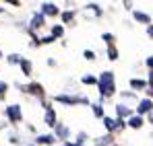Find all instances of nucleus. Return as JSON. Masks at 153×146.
<instances>
[{
	"mask_svg": "<svg viewBox=\"0 0 153 146\" xmlns=\"http://www.w3.org/2000/svg\"><path fill=\"white\" fill-rule=\"evenodd\" d=\"M68 128L64 125V123H58L56 128H54V136H56V140H66L68 138Z\"/></svg>",
	"mask_w": 153,
	"mask_h": 146,
	"instance_id": "6e6552de",
	"label": "nucleus"
},
{
	"mask_svg": "<svg viewBox=\"0 0 153 146\" xmlns=\"http://www.w3.org/2000/svg\"><path fill=\"white\" fill-rule=\"evenodd\" d=\"M130 87H132L134 91H143V89L147 87V82L141 80V78H130Z\"/></svg>",
	"mask_w": 153,
	"mask_h": 146,
	"instance_id": "dca6fc26",
	"label": "nucleus"
},
{
	"mask_svg": "<svg viewBox=\"0 0 153 146\" xmlns=\"http://www.w3.org/2000/svg\"><path fill=\"white\" fill-rule=\"evenodd\" d=\"M54 101L64 103V105H76V103L87 105V103H89V99H87V97H71V95H56V97H54Z\"/></svg>",
	"mask_w": 153,
	"mask_h": 146,
	"instance_id": "f03ea898",
	"label": "nucleus"
},
{
	"mask_svg": "<svg viewBox=\"0 0 153 146\" xmlns=\"http://www.w3.org/2000/svg\"><path fill=\"white\" fill-rule=\"evenodd\" d=\"M124 128H126V123L122 122V120H116V130H118V132H122Z\"/></svg>",
	"mask_w": 153,
	"mask_h": 146,
	"instance_id": "c85d7f7f",
	"label": "nucleus"
},
{
	"mask_svg": "<svg viewBox=\"0 0 153 146\" xmlns=\"http://www.w3.org/2000/svg\"><path fill=\"white\" fill-rule=\"evenodd\" d=\"M0 130H2V123H0Z\"/></svg>",
	"mask_w": 153,
	"mask_h": 146,
	"instance_id": "c9c22d12",
	"label": "nucleus"
},
{
	"mask_svg": "<svg viewBox=\"0 0 153 146\" xmlns=\"http://www.w3.org/2000/svg\"><path fill=\"white\" fill-rule=\"evenodd\" d=\"M62 35H64V27H62V25H54V27H52V37L58 39V37H62Z\"/></svg>",
	"mask_w": 153,
	"mask_h": 146,
	"instance_id": "6ab92c4d",
	"label": "nucleus"
},
{
	"mask_svg": "<svg viewBox=\"0 0 153 146\" xmlns=\"http://www.w3.org/2000/svg\"><path fill=\"white\" fill-rule=\"evenodd\" d=\"M134 21H139V23H143V25H151V17L147 15V12H141V10H134Z\"/></svg>",
	"mask_w": 153,
	"mask_h": 146,
	"instance_id": "ddd939ff",
	"label": "nucleus"
},
{
	"mask_svg": "<svg viewBox=\"0 0 153 146\" xmlns=\"http://www.w3.org/2000/svg\"><path fill=\"white\" fill-rule=\"evenodd\" d=\"M83 58H85V60H89V62H93V60H95V51L85 49V51H83Z\"/></svg>",
	"mask_w": 153,
	"mask_h": 146,
	"instance_id": "b1692460",
	"label": "nucleus"
},
{
	"mask_svg": "<svg viewBox=\"0 0 153 146\" xmlns=\"http://www.w3.org/2000/svg\"><path fill=\"white\" fill-rule=\"evenodd\" d=\"M91 109H93V115H95L97 120H103V117H105V113H103V105H102V103H93V105H91Z\"/></svg>",
	"mask_w": 153,
	"mask_h": 146,
	"instance_id": "2eb2a0df",
	"label": "nucleus"
},
{
	"mask_svg": "<svg viewBox=\"0 0 153 146\" xmlns=\"http://www.w3.org/2000/svg\"><path fill=\"white\" fill-rule=\"evenodd\" d=\"M149 123H151V125H153V111H151V113H149Z\"/></svg>",
	"mask_w": 153,
	"mask_h": 146,
	"instance_id": "72a5a7b5",
	"label": "nucleus"
},
{
	"mask_svg": "<svg viewBox=\"0 0 153 146\" xmlns=\"http://www.w3.org/2000/svg\"><path fill=\"white\" fill-rule=\"evenodd\" d=\"M87 12H91V15H95V17H102L103 10L100 8V4H93V2H89V4H85V15Z\"/></svg>",
	"mask_w": 153,
	"mask_h": 146,
	"instance_id": "f8f14e48",
	"label": "nucleus"
},
{
	"mask_svg": "<svg viewBox=\"0 0 153 146\" xmlns=\"http://www.w3.org/2000/svg\"><path fill=\"white\" fill-rule=\"evenodd\" d=\"M149 82L153 84V70H149Z\"/></svg>",
	"mask_w": 153,
	"mask_h": 146,
	"instance_id": "473e14b6",
	"label": "nucleus"
},
{
	"mask_svg": "<svg viewBox=\"0 0 153 146\" xmlns=\"http://www.w3.org/2000/svg\"><path fill=\"white\" fill-rule=\"evenodd\" d=\"M103 125H105V130H110V132H114L116 130V120H112V117H103Z\"/></svg>",
	"mask_w": 153,
	"mask_h": 146,
	"instance_id": "aec40b11",
	"label": "nucleus"
},
{
	"mask_svg": "<svg viewBox=\"0 0 153 146\" xmlns=\"http://www.w3.org/2000/svg\"><path fill=\"white\" fill-rule=\"evenodd\" d=\"M97 89H100V95H102V101L108 97H112L116 93V80H114V74L110 70L102 72V76L97 78Z\"/></svg>",
	"mask_w": 153,
	"mask_h": 146,
	"instance_id": "f257e3e1",
	"label": "nucleus"
},
{
	"mask_svg": "<svg viewBox=\"0 0 153 146\" xmlns=\"http://www.w3.org/2000/svg\"><path fill=\"white\" fill-rule=\"evenodd\" d=\"M46 25V17L42 15V12H35L33 17H31V29H42Z\"/></svg>",
	"mask_w": 153,
	"mask_h": 146,
	"instance_id": "9d476101",
	"label": "nucleus"
},
{
	"mask_svg": "<svg viewBox=\"0 0 153 146\" xmlns=\"http://www.w3.org/2000/svg\"><path fill=\"white\" fill-rule=\"evenodd\" d=\"M4 113H6V117L10 120L13 123H19L23 120V111H21V105H8L6 109H4Z\"/></svg>",
	"mask_w": 153,
	"mask_h": 146,
	"instance_id": "7ed1b4c3",
	"label": "nucleus"
},
{
	"mask_svg": "<svg viewBox=\"0 0 153 146\" xmlns=\"http://www.w3.org/2000/svg\"><path fill=\"white\" fill-rule=\"evenodd\" d=\"M116 115H118V120H122V117H132V109L128 107V105H116Z\"/></svg>",
	"mask_w": 153,
	"mask_h": 146,
	"instance_id": "1a4fd4ad",
	"label": "nucleus"
},
{
	"mask_svg": "<svg viewBox=\"0 0 153 146\" xmlns=\"http://www.w3.org/2000/svg\"><path fill=\"white\" fill-rule=\"evenodd\" d=\"M6 89H8V84L6 82H0V101L6 97Z\"/></svg>",
	"mask_w": 153,
	"mask_h": 146,
	"instance_id": "cd10ccee",
	"label": "nucleus"
},
{
	"mask_svg": "<svg viewBox=\"0 0 153 146\" xmlns=\"http://www.w3.org/2000/svg\"><path fill=\"white\" fill-rule=\"evenodd\" d=\"M143 117H141V115H132V117H130V120H128V128H132V130H141V128H143Z\"/></svg>",
	"mask_w": 153,
	"mask_h": 146,
	"instance_id": "4468645a",
	"label": "nucleus"
},
{
	"mask_svg": "<svg viewBox=\"0 0 153 146\" xmlns=\"http://www.w3.org/2000/svg\"><path fill=\"white\" fill-rule=\"evenodd\" d=\"M33 146H35V144H33Z\"/></svg>",
	"mask_w": 153,
	"mask_h": 146,
	"instance_id": "ea45409f",
	"label": "nucleus"
},
{
	"mask_svg": "<svg viewBox=\"0 0 153 146\" xmlns=\"http://www.w3.org/2000/svg\"><path fill=\"white\" fill-rule=\"evenodd\" d=\"M60 10H58V4H54V2H44L42 4V15L44 17H56Z\"/></svg>",
	"mask_w": 153,
	"mask_h": 146,
	"instance_id": "20e7f679",
	"label": "nucleus"
},
{
	"mask_svg": "<svg viewBox=\"0 0 153 146\" xmlns=\"http://www.w3.org/2000/svg\"><path fill=\"white\" fill-rule=\"evenodd\" d=\"M83 84H97V78L87 74V76H83Z\"/></svg>",
	"mask_w": 153,
	"mask_h": 146,
	"instance_id": "393cba45",
	"label": "nucleus"
},
{
	"mask_svg": "<svg viewBox=\"0 0 153 146\" xmlns=\"http://www.w3.org/2000/svg\"><path fill=\"white\" fill-rule=\"evenodd\" d=\"M85 140H87V134H85V132H79V134H76V144L83 146V144H85Z\"/></svg>",
	"mask_w": 153,
	"mask_h": 146,
	"instance_id": "a878e982",
	"label": "nucleus"
},
{
	"mask_svg": "<svg viewBox=\"0 0 153 146\" xmlns=\"http://www.w3.org/2000/svg\"><path fill=\"white\" fill-rule=\"evenodd\" d=\"M0 58H2V54H0Z\"/></svg>",
	"mask_w": 153,
	"mask_h": 146,
	"instance_id": "58836bf2",
	"label": "nucleus"
},
{
	"mask_svg": "<svg viewBox=\"0 0 153 146\" xmlns=\"http://www.w3.org/2000/svg\"><path fill=\"white\" fill-rule=\"evenodd\" d=\"M27 93H31V95L39 97L42 101H44V97H46V91H44V87H42L39 82H31V84L27 87Z\"/></svg>",
	"mask_w": 153,
	"mask_h": 146,
	"instance_id": "423d86ee",
	"label": "nucleus"
},
{
	"mask_svg": "<svg viewBox=\"0 0 153 146\" xmlns=\"http://www.w3.org/2000/svg\"><path fill=\"white\" fill-rule=\"evenodd\" d=\"M62 146H75V144H71V142H64V144H62Z\"/></svg>",
	"mask_w": 153,
	"mask_h": 146,
	"instance_id": "f704fd0d",
	"label": "nucleus"
},
{
	"mask_svg": "<svg viewBox=\"0 0 153 146\" xmlns=\"http://www.w3.org/2000/svg\"><path fill=\"white\" fill-rule=\"evenodd\" d=\"M54 142H56V136H54V134H42V136L35 138V146H39V144H54Z\"/></svg>",
	"mask_w": 153,
	"mask_h": 146,
	"instance_id": "9b49d317",
	"label": "nucleus"
},
{
	"mask_svg": "<svg viewBox=\"0 0 153 146\" xmlns=\"http://www.w3.org/2000/svg\"><path fill=\"white\" fill-rule=\"evenodd\" d=\"M6 60H8V64H19V66H21V62H23V56H19V54H10Z\"/></svg>",
	"mask_w": 153,
	"mask_h": 146,
	"instance_id": "412c9836",
	"label": "nucleus"
},
{
	"mask_svg": "<svg viewBox=\"0 0 153 146\" xmlns=\"http://www.w3.org/2000/svg\"><path fill=\"white\" fill-rule=\"evenodd\" d=\"M2 10H4V8H0V12H2Z\"/></svg>",
	"mask_w": 153,
	"mask_h": 146,
	"instance_id": "e433bc0d",
	"label": "nucleus"
},
{
	"mask_svg": "<svg viewBox=\"0 0 153 146\" xmlns=\"http://www.w3.org/2000/svg\"><path fill=\"white\" fill-rule=\"evenodd\" d=\"M21 70H23V74L25 76H31V70H33V64L27 60V58H23V62H21Z\"/></svg>",
	"mask_w": 153,
	"mask_h": 146,
	"instance_id": "f3484780",
	"label": "nucleus"
},
{
	"mask_svg": "<svg viewBox=\"0 0 153 146\" xmlns=\"http://www.w3.org/2000/svg\"><path fill=\"white\" fill-rule=\"evenodd\" d=\"M137 111H139V115H143V113H151L153 111V101L151 99H143L141 103H139V107H137Z\"/></svg>",
	"mask_w": 153,
	"mask_h": 146,
	"instance_id": "0eeeda50",
	"label": "nucleus"
},
{
	"mask_svg": "<svg viewBox=\"0 0 153 146\" xmlns=\"http://www.w3.org/2000/svg\"><path fill=\"white\" fill-rule=\"evenodd\" d=\"M44 122H46L48 128H56V125H58V117H56L54 107H48V109H46V117H44Z\"/></svg>",
	"mask_w": 153,
	"mask_h": 146,
	"instance_id": "39448f33",
	"label": "nucleus"
},
{
	"mask_svg": "<svg viewBox=\"0 0 153 146\" xmlns=\"http://www.w3.org/2000/svg\"><path fill=\"white\" fill-rule=\"evenodd\" d=\"M108 60H118V49L114 48V45H108Z\"/></svg>",
	"mask_w": 153,
	"mask_h": 146,
	"instance_id": "4be33fe9",
	"label": "nucleus"
},
{
	"mask_svg": "<svg viewBox=\"0 0 153 146\" xmlns=\"http://www.w3.org/2000/svg\"><path fill=\"white\" fill-rule=\"evenodd\" d=\"M54 41H56V39H54L52 35H48V37H44V39H42V43H54Z\"/></svg>",
	"mask_w": 153,
	"mask_h": 146,
	"instance_id": "c756f323",
	"label": "nucleus"
},
{
	"mask_svg": "<svg viewBox=\"0 0 153 146\" xmlns=\"http://www.w3.org/2000/svg\"><path fill=\"white\" fill-rule=\"evenodd\" d=\"M147 35H149V37H153V25H149V27H147Z\"/></svg>",
	"mask_w": 153,
	"mask_h": 146,
	"instance_id": "2f4dec72",
	"label": "nucleus"
},
{
	"mask_svg": "<svg viewBox=\"0 0 153 146\" xmlns=\"http://www.w3.org/2000/svg\"><path fill=\"white\" fill-rule=\"evenodd\" d=\"M145 64H147V66L153 70V56H149V58H147V62H145Z\"/></svg>",
	"mask_w": 153,
	"mask_h": 146,
	"instance_id": "7c9ffc66",
	"label": "nucleus"
},
{
	"mask_svg": "<svg viewBox=\"0 0 153 146\" xmlns=\"http://www.w3.org/2000/svg\"><path fill=\"white\" fill-rule=\"evenodd\" d=\"M62 21H64V23H73V21H75V10H66V12H62Z\"/></svg>",
	"mask_w": 153,
	"mask_h": 146,
	"instance_id": "5701e85b",
	"label": "nucleus"
},
{
	"mask_svg": "<svg viewBox=\"0 0 153 146\" xmlns=\"http://www.w3.org/2000/svg\"><path fill=\"white\" fill-rule=\"evenodd\" d=\"M75 146H79V144H75ZM83 146H85V144H83Z\"/></svg>",
	"mask_w": 153,
	"mask_h": 146,
	"instance_id": "4c0bfd02",
	"label": "nucleus"
},
{
	"mask_svg": "<svg viewBox=\"0 0 153 146\" xmlns=\"http://www.w3.org/2000/svg\"><path fill=\"white\" fill-rule=\"evenodd\" d=\"M112 142H114V138L108 134V136H102V138H97V140H95V146H110Z\"/></svg>",
	"mask_w": 153,
	"mask_h": 146,
	"instance_id": "a211bd4d",
	"label": "nucleus"
},
{
	"mask_svg": "<svg viewBox=\"0 0 153 146\" xmlns=\"http://www.w3.org/2000/svg\"><path fill=\"white\" fill-rule=\"evenodd\" d=\"M102 39H105V41H108V45H114V35H112V33H103Z\"/></svg>",
	"mask_w": 153,
	"mask_h": 146,
	"instance_id": "bb28decb",
	"label": "nucleus"
}]
</instances>
